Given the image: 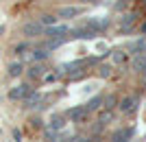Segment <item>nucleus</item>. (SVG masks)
<instances>
[{"label": "nucleus", "mask_w": 146, "mask_h": 142, "mask_svg": "<svg viewBox=\"0 0 146 142\" xmlns=\"http://www.w3.org/2000/svg\"><path fill=\"white\" fill-rule=\"evenodd\" d=\"M135 103H137L135 99H124V101H122V105H120V109L124 111V114H133V111H135Z\"/></svg>", "instance_id": "obj_1"}, {"label": "nucleus", "mask_w": 146, "mask_h": 142, "mask_svg": "<svg viewBox=\"0 0 146 142\" xmlns=\"http://www.w3.org/2000/svg\"><path fill=\"white\" fill-rule=\"evenodd\" d=\"M79 13H81V9H76V7H68V9H61L59 15H61V18H72V15H79Z\"/></svg>", "instance_id": "obj_2"}, {"label": "nucleus", "mask_w": 146, "mask_h": 142, "mask_svg": "<svg viewBox=\"0 0 146 142\" xmlns=\"http://www.w3.org/2000/svg\"><path fill=\"white\" fill-rule=\"evenodd\" d=\"M131 133H133L131 129H129V131H118V133H116V142H129Z\"/></svg>", "instance_id": "obj_3"}, {"label": "nucleus", "mask_w": 146, "mask_h": 142, "mask_svg": "<svg viewBox=\"0 0 146 142\" xmlns=\"http://www.w3.org/2000/svg\"><path fill=\"white\" fill-rule=\"evenodd\" d=\"M42 31V26L39 24H29V26H24V33L26 35H33V33H39Z\"/></svg>", "instance_id": "obj_4"}, {"label": "nucleus", "mask_w": 146, "mask_h": 142, "mask_svg": "<svg viewBox=\"0 0 146 142\" xmlns=\"http://www.w3.org/2000/svg\"><path fill=\"white\" fill-rule=\"evenodd\" d=\"M98 103H100V99H94V101L90 103V105H87V109H96V107H98Z\"/></svg>", "instance_id": "obj_5"}]
</instances>
